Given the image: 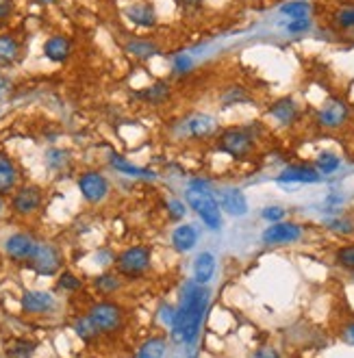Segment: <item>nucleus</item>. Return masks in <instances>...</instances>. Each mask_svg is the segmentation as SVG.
I'll return each instance as SVG.
<instances>
[{
    "label": "nucleus",
    "instance_id": "1",
    "mask_svg": "<svg viewBox=\"0 0 354 358\" xmlns=\"http://www.w3.org/2000/svg\"><path fill=\"white\" fill-rule=\"evenodd\" d=\"M211 291L207 284H198L196 280H187L181 291V304L176 306V317L172 324V339L176 343L194 346L204 322V313L209 306Z\"/></svg>",
    "mask_w": 354,
    "mask_h": 358
},
{
    "label": "nucleus",
    "instance_id": "2",
    "mask_svg": "<svg viewBox=\"0 0 354 358\" xmlns=\"http://www.w3.org/2000/svg\"><path fill=\"white\" fill-rule=\"evenodd\" d=\"M185 202L189 204V209L202 219V224L209 230L222 228V206L211 191L209 183L200 181V178L189 183V187L185 191Z\"/></svg>",
    "mask_w": 354,
    "mask_h": 358
},
{
    "label": "nucleus",
    "instance_id": "3",
    "mask_svg": "<svg viewBox=\"0 0 354 358\" xmlns=\"http://www.w3.org/2000/svg\"><path fill=\"white\" fill-rule=\"evenodd\" d=\"M215 148L230 159L241 161L254 150V135L246 126H230L217 135Z\"/></svg>",
    "mask_w": 354,
    "mask_h": 358
},
{
    "label": "nucleus",
    "instance_id": "4",
    "mask_svg": "<svg viewBox=\"0 0 354 358\" xmlns=\"http://www.w3.org/2000/svg\"><path fill=\"white\" fill-rule=\"evenodd\" d=\"M176 135L181 139H209L215 133H220V126H217L215 118L207 115V113H192L183 118L179 124H176Z\"/></svg>",
    "mask_w": 354,
    "mask_h": 358
},
{
    "label": "nucleus",
    "instance_id": "5",
    "mask_svg": "<svg viewBox=\"0 0 354 358\" xmlns=\"http://www.w3.org/2000/svg\"><path fill=\"white\" fill-rule=\"evenodd\" d=\"M151 258H153V252L148 245H133V247H126V250L118 256L115 267L120 273H124L129 278H135V276H142L144 271H148V267H151Z\"/></svg>",
    "mask_w": 354,
    "mask_h": 358
},
{
    "label": "nucleus",
    "instance_id": "6",
    "mask_svg": "<svg viewBox=\"0 0 354 358\" xmlns=\"http://www.w3.org/2000/svg\"><path fill=\"white\" fill-rule=\"evenodd\" d=\"M89 317L91 322L96 324V328L100 330V335H111L115 330L122 326V320H124V315H122V309L113 302H98V304H93L89 309Z\"/></svg>",
    "mask_w": 354,
    "mask_h": 358
},
{
    "label": "nucleus",
    "instance_id": "7",
    "mask_svg": "<svg viewBox=\"0 0 354 358\" xmlns=\"http://www.w3.org/2000/svg\"><path fill=\"white\" fill-rule=\"evenodd\" d=\"M305 235V228L296 222H276V224H269L263 235H261V241L265 245H287V243H296L300 241Z\"/></svg>",
    "mask_w": 354,
    "mask_h": 358
},
{
    "label": "nucleus",
    "instance_id": "8",
    "mask_svg": "<svg viewBox=\"0 0 354 358\" xmlns=\"http://www.w3.org/2000/svg\"><path fill=\"white\" fill-rule=\"evenodd\" d=\"M78 191L80 196H83L87 202H102L109 194V181L102 172H96V170H89V172H83L78 176Z\"/></svg>",
    "mask_w": 354,
    "mask_h": 358
},
{
    "label": "nucleus",
    "instance_id": "9",
    "mask_svg": "<svg viewBox=\"0 0 354 358\" xmlns=\"http://www.w3.org/2000/svg\"><path fill=\"white\" fill-rule=\"evenodd\" d=\"M348 120H350V107L344 100H337V98H331L318 111V124L329 131L342 128Z\"/></svg>",
    "mask_w": 354,
    "mask_h": 358
},
{
    "label": "nucleus",
    "instance_id": "10",
    "mask_svg": "<svg viewBox=\"0 0 354 358\" xmlns=\"http://www.w3.org/2000/svg\"><path fill=\"white\" fill-rule=\"evenodd\" d=\"M29 263L42 276H52L61 267V252L52 243H37V250Z\"/></svg>",
    "mask_w": 354,
    "mask_h": 358
},
{
    "label": "nucleus",
    "instance_id": "11",
    "mask_svg": "<svg viewBox=\"0 0 354 358\" xmlns=\"http://www.w3.org/2000/svg\"><path fill=\"white\" fill-rule=\"evenodd\" d=\"M44 200V191L35 187V185H24L20 187L11 198V209L18 215H31L35 213L39 206H42Z\"/></svg>",
    "mask_w": 354,
    "mask_h": 358
},
{
    "label": "nucleus",
    "instance_id": "12",
    "mask_svg": "<svg viewBox=\"0 0 354 358\" xmlns=\"http://www.w3.org/2000/svg\"><path fill=\"white\" fill-rule=\"evenodd\" d=\"M276 181L280 185H318L322 181V174L313 165H289L278 174Z\"/></svg>",
    "mask_w": 354,
    "mask_h": 358
},
{
    "label": "nucleus",
    "instance_id": "13",
    "mask_svg": "<svg viewBox=\"0 0 354 358\" xmlns=\"http://www.w3.org/2000/svg\"><path fill=\"white\" fill-rule=\"evenodd\" d=\"M217 202H220L222 211L233 215V217H243L248 213V200L243 196V191L237 187H228V189H220L217 194Z\"/></svg>",
    "mask_w": 354,
    "mask_h": 358
},
{
    "label": "nucleus",
    "instance_id": "14",
    "mask_svg": "<svg viewBox=\"0 0 354 358\" xmlns=\"http://www.w3.org/2000/svg\"><path fill=\"white\" fill-rule=\"evenodd\" d=\"M124 16L129 18V22H133L135 26H142V29H153L157 24V9L151 0H140V3L129 5L124 9Z\"/></svg>",
    "mask_w": 354,
    "mask_h": 358
},
{
    "label": "nucleus",
    "instance_id": "15",
    "mask_svg": "<svg viewBox=\"0 0 354 358\" xmlns=\"http://www.w3.org/2000/svg\"><path fill=\"white\" fill-rule=\"evenodd\" d=\"M5 250L16 260H31L37 250V243L31 235H26V232H16V235H11L5 241Z\"/></svg>",
    "mask_w": 354,
    "mask_h": 358
},
{
    "label": "nucleus",
    "instance_id": "16",
    "mask_svg": "<svg viewBox=\"0 0 354 358\" xmlns=\"http://www.w3.org/2000/svg\"><path fill=\"white\" fill-rule=\"evenodd\" d=\"M267 113L274 118L280 126H291V124L298 120V115H300V109H298L296 100L294 98H278L276 102H272Z\"/></svg>",
    "mask_w": 354,
    "mask_h": 358
},
{
    "label": "nucleus",
    "instance_id": "17",
    "mask_svg": "<svg viewBox=\"0 0 354 358\" xmlns=\"http://www.w3.org/2000/svg\"><path fill=\"white\" fill-rule=\"evenodd\" d=\"M54 309V298L46 291H26L22 295V311L31 315H46Z\"/></svg>",
    "mask_w": 354,
    "mask_h": 358
},
{
    "label": "nucleus",
    "instance_id": "18",
    "mask_svg": "<svg viewBox=\"0 0 354 358\" xmlns=\"http://www.w3.org/2000/svg\"><path fill=\"white\" fill-rule=\"evenodd\" d=\"M198 243V228L194 224H181L172 232V245L176 252H189Z\"/></svg>",
    "mask_w": 354,
    "mask_h": 358
},
{
    "label": "nucleus",
    "instance_id": "19",
    "mask_svg": "<svg viewBox=\"0 0 354 358\" xmlns=\"http://www.w3.org/2000/svg\"><path fill=\"white\" fill-rule=\"evenodd\" d=\"M18 185V170L13 159L5 153H0V196L11 194Z\"/></svg>",
    "mask_w": 354,
    "mask_h": 358
},
{
    "label": "nucleus",
    "instance_id": "20",
    "mask_svg": "<svg viewBox=\"0 0 354 358\" xmlns=\"http://www.w3.org/2000/svg\"><path fill=\"white\" fill-rule=\"evenodd\" d=\"M70 52H72V44H70V39L63 35H54L44 44L46 59H50L54 63H63L67 57H70Z\"/></svg>",
    "mask_w": 354,
    "mask_h": 358
},
{
    "label": "nucleus",
    "instance_id": "21",
    "mask_svg": "<svg viewBox=\"0 0 354 358\" xmlns=\"http://www.w3.org/2000/svg\"><path fill=\"white\" fill-rule=\"evenodd\" d=\"M215 256L211 252H200L194 260V280L198 284H209V280L215 276Z\"/></svg>",
    "mask_w": 354,
    "mask_h": 358
},
{
    "label": "nucleus",
    "instance_id": "22",
    "mask_svg": "<svg viewBox=\"0 0 354 358\" xmlns=\"http://www.w3.org/2000/svg\"><path fill=\"white\" fill-rule=\"evenodd\" d=\"M124 48H126V52L131 54V57L137 59V61H148V59L157 57V54L161 52V48L155 44L153 39H129V44Z\"/></svg>",
    "mask_w": 354,
    "mask_h": 358
},
{
    "label": "nucleus",
    "instance_id": "23",
    "mask_svg": "<svg viewBox=\"0 0 354 358\" xmlns=\"http://www.w3.org/2000/svg\"><path fill=\"white\" fill-rule=\"evenodd\" d=\"M170 93H172V87H170V82L166 80H155L151 87H146V89H140L137 93V98L144 100V102H151V104H161V102H166L170 98Z\"/></svg>",
    "mask_w": 354,
    "mask_h": 358
},
{
    "label": "nucleus",
    "instance_id": "24",
    "mask_svg": "<svg viewBox=\"0 0 354 358\" xmlns=\"http://www.w3.org/2000/svg\"><path fill=\"white\" fill-rule=\"evenodd\" d=\"M109 161H111V168L126 174V176H135V178H157V174L153 170L148 168H140V165H133L131 161H126L124 157H120L115 153H111V157H109Z\"/></svg>",
    "mask_w": 354,
    "mask_h": 358
},
{
    "label": "nucleus",
    "instance_id": "25",
    "mask_svg": "<svg viewBox=\"0 0 354 358\" xmlns=\"http://www.w3.org/2000/svg\"><path fill=\"white\" fill-rule=\"evenodd\" d=\"M20 41L13 35H0V65H11L20 59Z\"/></svg>",
    "mask_w": 354,
    "mask_h": 358
},
{
    "label": "nucleus",
    "instance_id": "26",
    "mask_svg": "<svg viewBox=\"0 0 354 358\" xmlns=\"http://www.w3.org/2000/svg\"><path fill=\"white\" fill-rule=\"evenodd\" d=\"M313 168H316L322 176H331L342 168V159H339L335 153H331V150H324V153L318 155L316 163H313Z\"/></svg>",
    "mask_w": 354,
    "mask_h": 358
},
{
    "label": "nucleus",
    "instance_id": "27",
    "mask_svg": "<svg viewBox=\"0 0 354 358\" xmlns=\"http://www.w3.org/2000/svg\"><path fill=\"white\" fill-rule=\"evenodd\" d=\"M166 348H168V343L163 337H151L148 341H144V346L137 352V358H163Z\"/></svg>",
    "mask_w": 354,
    "mask_h": 358
},
{
    "label": "nucleus",
    "instance_id": "28",
    "mask_svg": "<svg viewBox=\"0 0 354 358\" xmlns=\"http://www.w3.org/2000/svg\"><path fill=\"white\" fill-rule=\"evenodd\" d=\"M283 16H287L289 20H300V18H309L311 16V5L305 3V0H289L280 7Z\"/></svg>",
    "mask_w": 354,
    "mask_h": 358
},
{
    "label": "nucleus",
    "instance_id": "29",
    "mask_svg": "<svg viewBox=\"0 0 354 358\" xmlns=\"http://www.w3.org/2000/svg\"><path fill=\"white\" fill-rule=\"evenodd\" d=\"M74 333L83 341H91V339H96L100 335V330L96 328V324L91 322L89 315H83V317H78L74 322Z\"/></svg>",
    "mask_w": 354,
    "mask_h": 358
},
{
    "label": "nucleus",
    "instance_id": "30",
    "mask_svg": "<svg viewBox=\"0 0 354 358\" xmlns=\"http://www.w3.org/2000/svg\"><path fill=\"white\" fill-rule=\"evenodd\" d=\"M248 91L239 87V85H233V87H228L224 89V93H220V102L224 107H235V104H243V102H248Z\"/></svg>",
    "mask_w": 354,
    "mask_h": 358
},
{
    "label": "nucleus",
    "instance_id": "31",
    "mask_svg": "<svg viewBox=\"0 0 354 358\" xmlns=\"http://www.w3.org/2000/svg\"><path fill=\"white\" fill-rule=\"evenodd\" d=\"M333 22L337 29L342 31H352L354 29V5H346V7H339L333 16Z\"/></svg>",
    "mask_w": 354,
    "mask_h": 358
},
{
    "label": "nucleus",
    "instance_id": "32",
    "mask_svg": "<svg viewBox=\"0 0 354 358\" xmlns=\"http://www.w3.org/2000/svg\"><path fill=\"white\" fill-rule=\"evenodd\" d=\"M35 350H37V346L33 341L18 339V341H13L9 346L7 354H9V358H31L35 354Z\"/></svg>",
    "mask_w": 354,
    "mask_h": 358
},
{
    "label": "nucleus",
    "instance_id": "33",
    "mask_svg": "<svg viewBox=\"0 0 354 358\" xmlns=\"http://www.w3.org/2000/svg\"><path fill=\"white\" fill-rule=\"evenodd\" d=\"M93 287H96V291H100V293H113L120 289V278L115 276V273L107 271V273H100V276L93 280Z\"/></svg>",
    "mask_w": 354,
    "mask_h": 358
},
{
    "label": "nucleus",
    "instance_id": "34",
    "mask_svg": "<svg viewBox=\"0 0 354 358\" xmlns=\"http://www.w3.org/2000/svg\"><path fill=\"white\" fill-rule=\"evenodd\" d=\"M335 260L339 267H344L348 271H354V243L350 245H342L335 254Z\"/></svg>",
    "mask_w": 354,
    "mask_h": 358
},
{
    "label": "nucleus",
    "instance_id": "35",
    "mask_svg": "<svg viewBox=\"0 0 354 358\" xmlns=\"http://www.w3.org/2000/svg\"><path fill=\"white\" fill-rule=\"evenodd\" d=\"M326 226H329L333 232H337V235H352L354 232V222L348 217H335L331 222H326Z\"/></svg>",
    "mask_w": 354,
    "mask_h": 358
},
{
    "label": "nucleus",
    "instance_id": "36",
    "mask_svg": "<svg viewBox=\"0 0 354 358\" xmlns=\"http://www.w3.org/2000/svg\"><path fill=\"white\" fill-rule=\"evenodd\" d=\"M285 215H287V211L283 209V206L278 204H272V206H265V209L261 211V217L265 219V222L269 224H276V222H283Z\"/></svg>",
    "mask_w": 354,
    "mask_h": 358
},
{
    "label": "nucleus",
    "instance_id": "37",
    "mask_svg": "<svg viewBox=\"0 0 354 358\" xmlns=\"http://www.w3.org/2000/svg\"><path fill=\"white\" fill-rule=\"evenodd\" d=\"M166 206H168V215H170L172 219H183V217H185V213H187V209H185V202H183V200H179V198H168Z\"/></svg>",
    "mask_w": 354,
    "mask_h": 358
},
{
    "label": "nucleus",
    "instance_id": "38",
    "mask_svg": "<svg viewBox=\"0 0 354 358\" xmlns=\"http://www.w3.org/2000/svg\"><path fill=\"white\" fill-rule=\"evenodd\" d=\"M59 287L63 289V291H78V289H80V280L74 276V273L63 271L61 276H59Z\"/></svg>",
    "mask_w": 354,
    "mask_h": 358
},
{
    "label": "nucleus",
    "instance_id": "39",
    "mask_svg": "<svg viewBox=\"0 0 354 358\" xmlns=\"http://www.w3.org/2000/svg\"><path fill=\"white\" fill-rule=\"evenodd\" d=\"M174 317H176V309L170 306V304H163L161 311H159V320H161V324H163V326H168V328H172Z\"/></svg>",
    "mask_w": 354,
    "mask_h": 358
},
{
    "label": "nucleus",
    "instance_id": "40",
    "mask_svg": "<svg viewBox=\"0 0 354 358\" xmlns=\"http://www.w3.org/2000/svg\"><path fill=\"white\" fill-rule=\"evenodd\" d=\"M192 65H194L192 57H185V54H181V57L174 59V72L176 74H185V72L192 70Z\"/></svg>",
    "mask_w": 354,
    "mask_h": 358
},
{
    "label": "nucleus",
    "instance_id": "41",
    "mask_svg": "<svg viewBox=\"0 0 354 358\" xmlns=\"http://www.w3.org/2000/svg\"><path fill=\"white\" fill-rule=\"evenodd\" d=\"M309 26H311V20H309V18L289 20V24H287V31H289V33H294V35H298V33H305V31H309Z\"/></svg>",
    "mask_w": 354,
    "mask_h": 358
},
{
    "label": "nucleus",
    "instance_id": "42",
    "mask_svg": "<svg viewBox=\"0 0 354 358\" xmlns=\"http://www.w3.org/2000/svg\"><path fill=\"white\" fill-rule=\"evenodd\" d=\"M250 358H283V356H280V352H278L276 348H272V346H263V348L254 350Z\"/></svg>",
    "mask_w": 354,
    "mask_h": 358
},
{
    "label": "nucleus",
    "instance_id": "43",
    "mask_svg": "<svg viewBox=\"0 0 354 358\" xmlns=\"http://www.w3.org/2000/svg\"><path fill=\"white\" fill-rule=\"evenodd\" d=\"M11 13H13V3H11V0H0V24H5Z\"/></svg>",
    "mask_w": 354,
    "mask_h": 358
},
{
    "label": "nucleus",
    "instance_id": "44",
    "mask_svg": "<svg viewBox=\"0 0 354 358\" xmlns=\"http://www.w3.org/2000/svg\"><path fill=\"white\" fill-rule=\"evenodd\" d=\"M342 339L348 343V346H354V322L348 324V326L342 330Z\"/></svg>",
    "mask_w": 354,
    "mask_h": 358
},
{
    "label": "nucleus",
    "instance_id": "45",
    "mask_svg": "<svg viewBox=\"0 0 354 358\" xmlns=\"http://www.w3.org/2000/svg\"><path fill=\"white\" fill-rule=\"evenodd\" d=\"M202 5V0H181V7L183 9H189V11H194Z\"/></svg>",
    "mask_w": 354,
    "mask_h": 358
},
{
    "label": "nucleus",
    "instance_id": "46",
    "mask_svg": "<svg viewBox=\"0 0 354 358\" xmlns=\"http://www.w3.org/2000/svg\"><path fill=\"white\" fill-rule=\"evenodd\" d=\"M0 213H3V198H0Z\"/></svg>",
    "mask_w": 354,
    "mask_h": 358
},
{
    "label": "nucleus",
    "instance_id": "47",
    "mask_svg": "<svg viewBox=\"0 0 354 358\" xmlns=\"http://www.w3.org/2000/svg\"><path fill=\"white\" fill-rule=\"evenodd\" d=\"M39 3H50V0H39Z\"/></svg>",
    "mask_w": 354,
    "mask_h": 358
},
{
    "label": "nucleus",
    "instance_id": "48",
    "mask_svg": "<svg viewBox=\"0 0 354 358\" xmlns=\"http://www.w3.org/2000/svg\"><path fill=\"white\" fill-rule=\"evenodd\" d=\"M189 358H196V356H189Z\"/></svg>",
    "mask_w": 354,
    "mask_h": 358
},
{
    "label": "nucleus",
    "instance_id": "49",
    "mask_svg": "<svg viewBox=\"0 0 354 358\" xmlns=\"http://www.w3.org/2000/svg\"><path fill=\"white\" fill-rule=\"evenodd\" d=\"M0 87H3V82H0Z\"/></svg>",
    "mask_w": 354,
    "mask_h": 358
},
{
    "label": "nucleus",
    "instance_id": "50",
    "mask_svg": "<svg viewBox=\"0 0 354 358\" xmlns=\"http://www.w3.org/2000/svg\"><path fill=\"white\" fill-rule=\"evenodd\" d=\"M352 276H354V271H352Z\"/></svg>",
    "mask_w": 354,
    "mask_h": 358
}]
</instances>
